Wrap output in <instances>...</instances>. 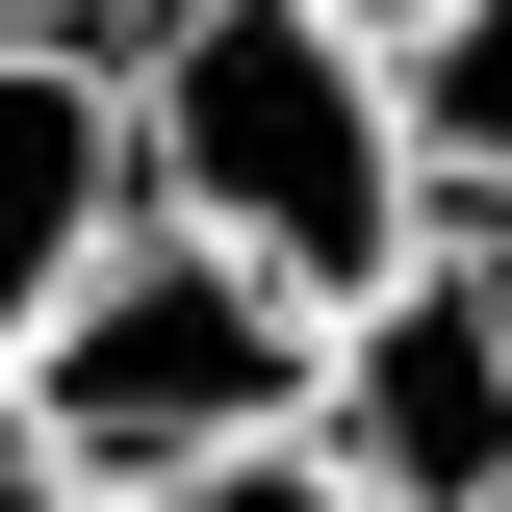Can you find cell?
Masks as SVG:
<instances>
[{"mask_svg":"<svg viewBox=\"0 0 512 512\" xmlns=\"http://www.w3.org/2000/svg\"><path fill=\"white\" fill-rule=\"evenodd\" d=\"M154 512H333L308 461H231V487H154Z\"/></svg>","mask_w":512,"mask_h":512,"instance_id":"7","label":"cell"},{"mask_svg":"<svg viewBox=\"0 0 512 512\" xmlns=\"http://www.w3.org/2000/svg\"><path fill=\"white\" fill-rule=\"evenodd\" d=\"M384 103H410V180L436 205H512V0H436L384 52Z\"/></svg>","mask_w":512,"mask_h":512,"instance_id":"5","label":"cell"},{"mask_svg":"<svg viewBox=\"0 0 512 512\" xmlns=\"http://www.w3.org/2000/svg\"><path fill=\"white\" fill-rule=\"evenodd\" d=\"M128 231V128H103V52L0 26V359L52 333V282Z\"/></svg>","mask_w":512,"mask_h":512,"instance_id":"4","label":"cell"},{"mask_svg":"<svg viewBox=\"0 0 512 512\" xmlns=\"http://www.w3.org/2000/svg\"><path fill=\"white\" fill-rule=\"evenodd\" d=\"M308 26H333V52H410V26H436V0H308Z\"/></svg>","mask_w":512,"mask_h":512,"instance_id":"8","label":"cell"},{"mask_svg":"<svg viewBox=\"0 0 512 512\" xmlns=\"http://www.w3.org/2000/svg\"><path fill=\"white\" fill-rule=\"evenodd\" d=\"M0 512H103V487L52 461V410H26V384H0Z\"/></svg>","mask_w":512,"mask_h":512,"instance_id":"6","label":"cell"},{"mask_svg":"<svg viewBox=\"0 0 512 512\" xmlns=\"http://www.w3.org/2000/svg\"><path fill=\"white\" fill-rule=\"evenodd\" d=\"M103 128H128V205L205 231L231 282H282L308 333L436 231L384 52H333L308 0H128V26H103Z\"/></svg>","mask_w":512,"mask_h":512,"instance_id":"1","label":"cell"},{"mask_svg":"<svg viewBox=\"0 0 512 512\" xmlns=\"http://www.w3.org/2000/svg\"><path fill=\"white\" fill-rule=\"evenodd\" d=\"M308 487L333 512H512V205H436L308 333Z\"/></svg>","mask_w":512,"mask_h":512,"instance_id":"3","label":"cell"},{"mask_svg":"<svg viewBox=\"0 0 512 512\" xmlns=\"http://www.w3.org/2000/svg\"><path fill=\"white\" fill-rule=\"evenodd\" d=\"M0 26H52V52H103V26H128V0H0Z\"/></svg>","mask_w":512,"mask_h":512,"instance_id":"9","label":"cell"},{"mask_svg":"<svg viewBox=\"0 0 512 512\" xmlns=\"http://www.w3.org/2000/svg\"><path fill=\"white\" fill-rule=\"evenodd\" d=\"M0 384L52 410V461H77L103 512L231 487V461H308V308H282V282H231L205 231H154V205L52 282V333H26Z\"/></svg>","mask_w":512,"mask_h":512,"instance_id":"2","label":"cell"}]
</instances>
